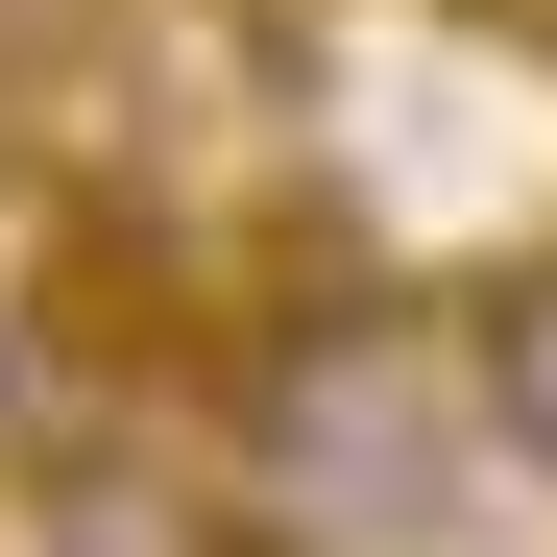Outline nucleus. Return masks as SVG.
<instances>
[{
  "label": "nucleus",
  "instance_id": "obj_1",
  "mask_svg": "<svg viewBox=\"0 0 557 557\" xmlns=\"http://www.w3.org/2000/svg\"><path fill=\"white\" fill-rule=\"evenodd\" d=\"M0 557H292V509H267L219 436L98 412V436H49L25 485H0Z\"/></svg>",
  "mask_w": 557,
  "mask_h": 557
},
{
  "label": "nucleus",
  "instance_id": "obj_2",
  "mask_svg": "<svg viewBox=\"0 0 557 557\" xmlns=\"http://www.w3.org/2000/svg\"><path fill=\"white\" fill-rule=\"evenodd\" d=\"M460 388H485V460H533V485H557V243L460 315Z\"/></svg>",
  "mask_w": 557,
  "mask_h": 557
},
{
  "label": "nucleus",
  "instance_id": "obj_3",
  "mask_svg": "<svg viewBox=\"0 0 557 557\" xmlns=\"http://www.w3.org/2000/svg\"><path fill=\"white\" fill-rule=\"evenodd\" d=\"M460 25H485V49H557V0H460Z\"/></svg>",
  "mask_w": 557,
  "mask_h": 557
}]
</instances>
